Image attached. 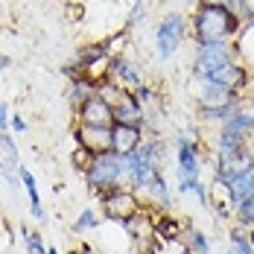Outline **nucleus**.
Segmentation results:
<instances>
[{
    "mask_svg": "<svg viewBox=\"0 0 254 254\" xmlns=\"http://www.w3.org/2000/svg\"><path fill=\"white\" fill-rule=\"evenodd\" d=\"M143 18H146V0H134L131 3V12H128V18H126V32H131L134 26H140L143 24Z\"/></svg>",
    "mask_w": 254,
    "mask_h": 254,
    "instance_id": "obj_28",
    "label": "nucleus"
},
{
    "mask_svg": "<svg viewBox=\"0 0 254 254\" xmlns=\"http://www.w3.org/2000/svg\"><path fill=\"white\" fill-rule=\"evenodd\" d=\"M249 79H252V76H249V67H246L240 59H234V62H228L225 67L213 70L207 82L222 85V88H228V91H234V94H243V91L249 88Z\"/></svg>",
    "mask_w": 254,
    "mask_h": 254,
    "instance_id": "obj_12",
    "label": "nucleus"
},
{
    "mask_svg": "<svg viewBox=\"0 0 254 254\" xmlns=\"http://www.w3.org/2000/svg\"><path fill=\"white\" fill-rule=\"evenodd\" d=\"M196 3H199V0H196Z\"/></svg>",
    "mask_w": 254,
    "mask_h": 254,
    "instance_id": "obj_36",
    "label": "nucleus"
},
{
    "mask_svg": "<svg viewBox=\"0 0 254 254\" xmlns=\"http://www.w3.org/2000/svg\"><path fill=\"white\" fill-rule=\"evenodd\" d=\"M18 234H21V240H24L26 254H47L44 237H41V234H38L35 228H29V225H21V228H18Z\"/></svg>",
    "mask_w": 254,
    "mask_h": 254,
    "instance_id": "obj_23",
    "label": "nucleus"
},
{
    "mask_svg": "<svg viewBox=\"0 0 254 254\" xmlns=\"http://www.w3.org/2000/svg\"><path fill=\"white\" fill-rule=\"evenodd\" d=\"M146 193H149V199H152V207L173 210V193H170V184H167L164 173H158V176H155V181L146 187Z\"/></svg>",
    "mask_w": 254,
    "mask_h": 254,
    "instance_id": "obj_20",
    "label": "nucleus"
},
{
    "mask_svg": "<svg viewBox=\"0 0 254 254\" xmlns=\"http://www.w3.org/2000/svg\"><path fill=\"white\" fill-rule=\"evenodd\" d=\"M249 240H252V246H254V228H249Z\"/></svg>",
    "mask_w": 254,
    "mask_h": 254,
    "instance_id": "obj_34",
    "label": "nucleus"
},
{
    "mask_svg": "<svg viewBox=\"0 0 254 254\" xmlns=\"http://www.w3.org/2000/svg\"><path fill=\"white\" fill-rule=\"evenodd\" d=\"M100 204H102V216L111 219V222H120L123 228H126L134 216H140V213L146 210V207L140 204V193L131 190L128 184H120V187L102 193Z\"/></svg>",
    "mask_w": 254,
    "mask_h": 254,
    "instance_id": "obj_5",
    "label": "nucleus"
},
{
    "mask_svg": "<svg viewBox=\"0 0 254 254\" xmlns=\"http://www.w3.org/2000/svg\"><path fill=\"white\" fill-rule=\"evenodd\" d=\"M187 35H190V21H187L181 12H167V15L158 21V29H155L158 59H161V62H170V59L181 50V44H184Z\"/></svg>",
    "mask_w": 254,
    "mask_h": 254,
    "instance_id": "obj_6",
    "label": "nucleus"
},
{
    "mask_svg": "<svg viewBox=\"0 0 254 254\" xmlns=\"http://www.w3.org/2000/svg\"><path fill=\"white\" fill-rule=\"evenodd\" d=\"M181 240H184V249H187L190 254H213L207 234H204V231H199V228H193V225H184Z\"/></svg>",
    "mask_w": 254,
    "mask_h": 254,
    "instance_id": "obj_21",
    "label": "nucleus"
},
{
    "mask_svg": "<svg viewBox=\"0 0 254 254\" xmlns=\"http://www.w3.org/2000/svg\"><path fill=\"white\" fill-rule=\"evenodd\" d=\"M67 254H82V252H67Z\"/></svg>",
    "mask_w": 254,
    "mask_h": 254,
    "instance_id": "obj_35",
    "label": "nucleus"
},
{
    "mask_svg": "<svg viewBox=\"0 0 254 254\" xmlns=\"http://www.w3.org/2000/svg\"><path fill=\"white\" fill-rule=\"evenodd\" d=\"M6 67H12V59H9V56H3V53H0V73H3V70H6Z\"/></svg>",
    "mask_w": 254,
    "mask_h": 254,
    "instance_id": "obj_32",
    "label": "nucleus"
},
{
    "mask_svg": "<svg viewBox=\"0 0 254 254\" xmlns=\"http://www.w3.org/2000/svg\"><path fill=\"white\" fill-rule=\"evenodd\" d=\"M219 187L225 190V199H228V202L234 204V210H237L246 199L254 196V170H249L246 176L234 178V181H228V184H219Z\"/></svg>",
    "mask_w": 254,
    "mask_h": 254,
    "instance_id": "obj_17",
    "label": "nucleus"
},
{
    "mask_svg": "<svg viewBox=\"0 0 254 254\" xmlns=\"http://www.w3.org/2000/svg\"><path fill=\"white\" fill-rule=\"evenodd\" d=\"M249 146V137L246 134H237V131H228V128H219L216 137H213V158H225V155H234L240 149Z\"/></svg>",
    "mask_w": 254,
    "mask_h": 254,
    "instance_id": "obj_18",
    "label": "nucleus"
},
{
    "mask_svg": "<svg viewBox=\"0 0 254 254\" xmlns=\"http://www.w3.org/2000/svg\"><path fill=\"white\" fill-rule=\"evenodd\" d=\"M9 131H12V134H24L26 131V120L21 114H12V117H9Z\"/></svg>",
    "mask_w": 254,
    "mask_h": 254,
    "instance_id": "obj_30",
    "label": "nucleus"
},
{
    "mask_svg": "<svg viewBox=\"0 0 254 254\" xmlns=\"http://www.w3.org/2000/svg\"><path fill=\"white\" fill-rule=\"evenodd\" d=\"M123 181H126V161H123V155H117L114 149L97 155L94 164H91V170L85 173L88 190H94L97 196L114 190V187H120Z\"/></svg>",
    "mask_w": 254,
    "mask_h": 254,
    "instance_id": "obj_4",
    "label": "nucleus"
},
{
    "mask_svg": "<svg viewBox=\"0 0 254 254\" xmlns=\"http://www.w3.org/2000/svg\"><path fill=\"white\" fill-rule=\"evenodd\" d=\"M234 59H237V44H231V41H193L190 76H193V82H207L213 70L225 67Z\"/></svg>",
    "mask_w": 254,
    "mask_h": 254,
    "instance_id": "obj_3",
    "label": "nucleus"
},
{
    "mask_svg": "<svg viewBox=\"0 0 254 254\" xmlns=\"http://www.w3.org/2000/svg\"><path fill=\"white\" fill-rule=\"evenodd\" d=\"M70 134L76 140V146H85L88 152L102 155L114 149V131L111 126H85V123H73Z\"/></svg>",
    "mask_w": 254,
    "mask_h": 254,
    "instance_id": "obj_9",
    "label": "nucleus"
},
{
    "mask_svg": "<svg viewBox=\"0 0 254 254\" xmlns=\"http://www.w3.org/2000/svg\"><path fill=\"white\" fill-rule=\"evenodd\" d=\"M108 79H111L117 88L131 91V88H137V85L143 82V73H140V64L128 62L123 53H114L111 62H108Z\"/></svg>",
    "mask_w": 254,
    "mask_h": 254,
    "instance_id": "obj_11",
    "label": "nucleus"
},
{
    "mask_svg": "<svg viewBox=\"0 0 254 254\" xmlns=\"http://www.w3.org/2000/svg\"><path fill=\"white\" fill-rule=\"evenodd\" d=\"M94 158H97V155L88 152L85 146H76V149H73V155H70V164H73V170H76V173H82V176H85V173L91 170Z\"/></svg>",
    "mask_w": 254,
    "mask_h": 254,
    "instance_id": "obj_26",
    "label": "nucleus"
},
{
    "mask_svg": "<svg viewBox=\"0 0 254 254\" xmlns=\"http://www.w3.org/2000/svg\"><path fill=\"white\" fill-rule=\"evenodd\" d=\"M9 105L6 102H0V131H9Z\"/></svg>",
    "mask_w": 254,
    "mask_h": 254,
    "instance_id": "obj_31",
    "label": "nucleus"
},
{
    "mask_svg": "<svg viewBox=\"0 0 254 254\" xmlns=\"http://www.w3.org/2000/svg\"><path fill=\"white\" fill-rule=\"evenodd\" d=\"M0 149H3V155H6L9 161L21 164V152H18V143H15V137H12V131H0Z\"/></svg>",
    "mask_w": 254,
    "mask_h": 254,
    "instance_id": "obj_29",
    "label": "nucleus"
},
{
    "mask_svg": "<svg viewBox=\"0 0 254 254\" xmlns=\"http://www.w3.org/2000/svg\"><path fill=\"white\" fill-rule=\"evenodd\" d=\"M176 181L184 178H202V155L190 134H176Z\"/></svg>",
    "mask_w": 254,
    "mask_h": 254,
    "instance_id": "obj_7",
    "label": "nucleus"
},
{
    "mask_svg": "<svg viewBox=\"0 0 254 254\" xmlns=\"http://www.w3.org/2000/svg\"><path fill=\"white\" fill-rule=\"evenodd\" d=\"M97 225H100V213H97L94 207H85L76 216V222L70 225V231H73V234H88V231H94Z\"/></svg>",
    "mask_w": 254,
    "mask_h": 254,
    "instance_id": "obj_24",
    "label": "nucleus"
},
{
    "mask_svg": "<svg viewBox=\"0 0 254 254\" xmlns=\"http://www.w3.org/2000/svg\"><path fill=\"white\" fill-rule=\"evenodd\" d=\"M73 123H85V126H114V108L111 102L102 100L100 94L88 97V100L73 108Z\"/></svg>",
    "mask_w": 254,
    "mask_h": 254,
    "instance_id": "obj_10",
    "label": "nucleus"
},
{
    "mask_svg": "<svg viewBox=\"0 0 254 254\" xmlns=\"http://www.w3.org/2000/svg\"><path fill=\"white\" fill-rule=\"evenodd\" d=\"M97 88H100L97 79H91L88 73H82V76H76V79H67V91H64V94H67V102L76 108V105H82L88 97H94Z\"/></svg>",
    "mask_w": 254,
    "mask_h": 254,
    "instance_id": "obj_19",
    "label": "nucleus"
},
{
    "mask_svg": "<svg viewBox=\"0 0 254 254\" xmlns=\"http://www.w3.org/2000/svg\"><path fill=\"white\" fill-rule=\"evenodd\" d=\"M131 94H134V100L140 102L146 111H149V105H155V102H158V91H155L149 82H140L137 88H131Z\"/></svg>",
    "mask_w": 254,
    "mask_h": 254,
    "instance_id": "obj_27",
    "label": "nucleus"
},
{
    "mask_svg": "<svg viewBox=\"0 0 254 254\" xmlns=\"http://www.w3.org/2000/svg\"><path fill=\"white\" fill-rule=\"evenodd\" d=\"M164 140L158 134H146V140L131 149L128 155H123L126 161V184L137 193H146V187L155 181V176L161 173V164H164Z\"/></svg>",
    "mask_w": 254,
    "mask_h": 254,
    "instance_id": "obj_2",
    "label": "nucleus"
},
{
    "mask_svg": "<svg viewBox=\"0 0 254 254\" xmlns=\"http://www.w3.org/2000/svg\"><path fill=\"white\" fill-rule=\"evenodd\" d=\"M114 152L117 155H128L131 149H137L143 140H146V131L143 126H126V123H114Z\"/></svg>",
    "mask_w": 254,
    "mask_h": 254,
    "instance_id": "obj_14",
    "label": "nucleus"
},
{
    "mask_svg": "<svg viewBox=\"0 0 254 254\" xmlns=\"http://www.w3.org/2000/svg\"><path fill=\"white\" fill-rule=\"evenodd\" d=\"M18 178H21V184H24V190H26L32 219H35V222H47V213H44V204H41V193H38V181L32 176V170L24 167V164H18Z\"/></svg>",
    "mask_w": 254,
    "mask_h": 254,
    "instance_id": "obj_15",
    "label": "nucleus"
},
{
    "mask_svg": "<svg viewBox=\"0 0 254 254\" xmlns=\"http://www.w3.org/2000/svg\"><path fill=\"white\" fill-rule=\"evenodd\" d=\"M234 222L243 225V228H254V196L246 199V202L234 210Z\"/></svg>",
    "mask_w": 254,
    "mask_h": 254,
    "instance_id": "obj_25",
    "label": "nucleus"
},
{
    "mask_svg": "<svg viewBox=\"0 0 254 254\" xmlns=\"http://www.w3.org/2000/svg\"><path fill=\"white\" fill-rule=\"evenodd\" d=\"M228 254H254V246L249 240V228H243L237 222L228 228Z\"/></svg>",
    "mask_w": 254,
    "mask_h": 254,
    "instance_id": "obj_22",
    "label": "nucleus"
},
{
    "mask_svg": "<svg viewBox=\"0 0 254 254\" xmlns=\"http://www.w3.org/2000/svg\"><path fill=\"white\" fill-rule=\"evenodd\" d=\"M234 97H240V94H234V91L222 88V85H213V82H196V94H193V100H196V108L222 105V102H231Z\"/></svg>",
    "mask_w": 254,
    "mask_h": 254,
    "instance_id": "obj_16",
    "label": "nucleus"
},
{
    "mask_svg": "<svg viewBox=\"0 0 254 254\" xmlns=\"http://www.w3.org/2000/svg\"><path fill=\"white\" fill-rule=\"evenodd\" d=\"M249 170H254V149L246 146L234 155L225 158H213V184H228L234 178L246 176Z\"/></svg>",
    "mask_w": 254,
    "mask_h": 254,
    "instance_id": "obj_8",
    "label": "nucleus"
},
{
    "mask_svg": "<svg viewBox=\"0 0 254 254\" xmlns=\"http://www.w3.org/2000/svg\"><path fill=\"white\" fill-rule=\"evenodd\" d=\"M47 254H62V252H59L56 246H47Z\"/></svg>",
    "mask_w": 254,
    "mask_h": 254,
    "instance_id": "obj_33",
    "label": "nucleus"
},
{
    "mask_svg": "<svg viewBox=\"0 0 254 254\" xmlns=\"http://www.w3.org/2000/svg\"><path fill=\"white\" fill-rule=\"evenodd\" d=\"M111 108H114V123H126V126H143L146 123V108L134 100L131 91H123Z\"/></svg>",
    "mask_w": 254,
    "mask_h": 254,
    "instance_id": "obj_13",
    "label": "nucleus"
},
{
    "mask_svg": "<svg viewBox=\"0 0 254 254\" xmlns=\"http://www.w3.org/2000/svg\"><path fill=\"white\" fill-rule=\"evenodd\" d=\"M190 38L193 41H231L246 32L237 12H231L222 0H199L190 12Z\"/></svg>",
    "mask_w": 254,
    "mask_h": 254,
    "instance_id": "obj_1",
    "label": "nucleus"
}]
</instances>
